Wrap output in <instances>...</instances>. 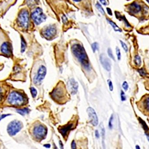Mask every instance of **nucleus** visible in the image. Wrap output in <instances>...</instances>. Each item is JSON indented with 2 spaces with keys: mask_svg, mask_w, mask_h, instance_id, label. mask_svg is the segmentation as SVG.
I'll use <instances>...</instances> for the list:
<instances>
[{
  "mask_svg": "<svg viewBox=\"0 0 149 149\" xmlns=\"http://www.w3.org/2000/svg\"><path fill=\"white\" fill-rule=\"evenodd\" d=\"M31 14L27 7L19 8L17 15L10 27L18 33H24L29 31L31 23Z\"/></svg>",
  "mask_w": 149,
  "mask_h": 149,
  "instance_id": "f257e3e1",
  "label": "nucleus"
},
{
  "mask_svg": "<svg viewBox=\"0 0 149 149\" xmlns=\"http://www.w3.org/2000/svg\"><path fill=\"white\" fill-rule=\"evenodd\" d=\"M0 55L6 57L13 56V42L9 32L2 28L0 25Z\"/></svg>",
  "mask_w": 149,
  "mask_h": 149,
  "instance_id": "f03ea898",
  "label": "nucleus"
},
{
  "mask_svg": "<svg viewBox=\"0 0 149 149\" xmlns=\"http://www.w3.org/2000/svg\"><path fill=\"white\" fill-rule=\"evenodd\" d=\"M71 50L73 54L81 63L84 68L86 70H90L91 67L89 59L84 47L80 44L76 43L72 45Z\"/></svg>",
  "mask_w": 149,
  "mask_h": 149,
  "instance_id": "7ed1b4c3",
  "label": "nucleus"
},
{
  "mask_svg": "<svg viewBox=\"0 0 149 149\" xmlns=\"http://www.w3.org/2000/svg\"><path fill=\"white\" fill-rule=\"evenodd\" d=\"M52 99L59 104H64L68 100V93L62 82H59L50 93Z\"/></svg>",
  "mask_w": 149,
  "mask_h": 149,
  "instance_id": "20e7f679",
  "label": "nucleus"
},
{
  "mask_svg": "<svg viewBox=\"0 0 149 149\" xmlns=\"http://www.w3.org/2000/svg\"><path fill=\"white\" fill-rule=\"evenodd\" d=\"M8 101L11 105L20 106L25 104L26 99L24 95L16 91H14L9 95Z\"/></svg>",
  "mask_w": 149,
  "mask_h": 149,
  "instance_id": "39448f33",
  "label": "nucleus"
},
{
  "mask_svg": "<svg viewBox=\"0 0 149 149\" xmlns=\"http://www.w3.org/2000/svg\"><path fill=\"white\" fill-rule=\"evenodd\" d=\"M32 21L36 25H40L46 19V16L45 15L43 10L40 7H37L34 9L31 14Z\"/></svg>",
  "mask_w": 149,
  "mask_h": 149,
  "instance_id": "423d86ee",
  "label": "nucleus"
},
{
  "mask_svg": "<svg viewBox=\"0 0 149 149\" xmlns=\"http://www.w3.org/2000/svg\"><path fill=\"white\" fill-rule=\"evenodd\" d=\"M18 0H0V19L4 17L9 10L17 3Z\"/></svg>",
  "mask_w": 149,
  "mask_h": 149,
  "instance_id": "0eeeda50",
  "label": "nucleus"
},
{
  "mask_svg": "<svg viewBox=\"0 0 149 149\" xmlns=\"http://www.w3.org/2000/svg\"><path fill=\"white\" fill-rule=\"evenodd\" d=\"M56 28L54 25H50L45 27L42 30L41 32L42 36L48 41L53 39V38L56 35Z\"/></svg>",
  "mask_w": 149,
  "mask_h": 149,
  "instance_id": "6e6552de",
  "label": "nucleus"
},
{
  "mask_svg": "<svg viewBox=\"0 0 149 149\" xmlns=\"http://www.w3.org/2000/svg\"><path fill=\"white\" fill-rule=\"evenodd\" d=\"M22 127V123L15 120L11 122L7 127V132L10 136H14L19 132Z\"/></svg>",
  "mask_w": 149,
  "mask_h": 149,
  "instance_id": "1a4fd4ad",
  "label": "nucleus"
},
{
  "mask_svg": "<svg viewBox=\"0 0 149 149\" xmlns=\"http://www.w3.org/2000/svg\"><path fill=\"white\" fill-rule=\"evenodd\" d=\"M33 134L38 140L44 139L47 134V129L44 126L39 124L35 126L33 130Z\"/></svg>",
  "mask_w": 149,
  "mask_h": 149,
  "instance_id": "9d476101",
  "label": "nucleus"
},
{
  "mask_svg": "<svg viewBox=\"0 0 149 149\" xmlns=\"http://www.w3.org/2000/svg\"><path fill=\"white\" fill-rule=\"evenodd\" d=\"M76 122L71 121L69 122L67 124H65V126H60L58 128V131L61 134L63 138H66L68 136V133L74 128H75L76 126Z\"/></svg>",
  "mask_w": 149,
  "mask_h": 149,
  "instance_id": "9b49d317",
  "label": "nucleus"
},
{
  "mask_svg": "<svg viewBox=\"0 0 149 149\" xmlns=\"http://www.w3.org/2000/svg\"><path fill=\"white\" fill-rule=\"evenodd\" d=\"M46 74V69L44 65H41L38 70L37 73L34 78V83L39 84L41 83L42 81L44 80Z\"/></svg>",
  "mask_w": 149,
  "mask_h": 149,
  "instance_id": "f8f14e48",
  "label": "nucleus"
},
{
  "mask_svg": "<svg viewBox=\"0 0 149 149\" xmlns=\"http://www.w3.org/2000/svg\"><path fill=\"white\" fill-rule=\"evenodd\" d=\"M87 112L89 117L90 123L94 126H97L98 124V119L94 109L91 107H89L87 109Z\"/></svg>",
  "mask_w": 149,
  "mask_h": 149,
  "instance_id": "ddd939ff",
  "label": "nucleus"
},
{
  "mask_svg": "<svg viewBox=\"0 0 149 149\" xmlns=\"http://www.w3.org/2000/svg\"><path fill=\"white\" fill-rule=\"evenodd\" d=\"M67 89L72 95H75L78 91V83L73 78L69 79L67 82Z\"/></svg>",
  "mask_w": 149,
  "mask_h": 149,
  "instance_id": "4468645a",
  "label": "nucleus"
},
{
  "mask_svg": "<svg viewBox=\"0 0 149 149\" xmlns=\"http://www.w3.org/2000/svg\"><path fill=\"white\" fill-rule=\"evenodd\" d=\"M100 61L102 65L107 71H110L111 69V63L110 60L104 54H102L100 56Z\"/></svg>",
  "mask_w": 149,
  "mask_h": 149,
  "instance_id": "2eb2a0df",
  "label": "nucleus"
},
{
  "mask_svg": "<svg viewBox=\"0 0 149 149\" xmlns=\"http://www.w3.org/2000/svg\"><path fill=\"white\" fill-rule=\"evenodd\" d=\"M38 0H24L23 3L20 5L19 7L26 5L28 9H33L35 8L36 5H38Z\"/></svg>",
  "mask_w": 149,
  "mask_h": 149,
  "instance_id": "dca6fc26",
  "label": "nucleus"
},
{
  "mask_svg": "<svg viewBox=\"0 0 149 149\" xmlns=\"http://www.w3.org/2000/svg\"><path fill=\"white\" fill-rule=\"evenodd\" d=\"M129 10L132 14H137L141 10V7L136 2H133L129 6Z\"/></svg>",
  "mask_w": 149,
  "mask_h": 149,
  "instance_id": "f3484780",
  "label": "nucleus"
},
{
  "mask_svg": "<svg viewBox=\"0 0 149 149\" xmlns=\"http://www.w3.org/2000/svg\"><path fill=\"white\" fill-rule=\"evenodd\" d=\"M107 21L109 22V23L111 25L112 27L114 28L115 31L118 32H122L121 29L120 28L116 25V24L115 23H114V22L111 21V20H110L109 19H107Z\"/></svg>",
  "mask_w": 149,
  "mask_h": 149,
  "instance_id": "a211bd4d",
  "label": "nucleus"
},
{
  "mask_svg": "<svg viewBox=\"0 0 149 149\" xmlns=\"http://www.w3.org/2000/svg\"><path fill=\"white\" fill-rule=\"evenodd\" d=\"M30 111V109L28 108H24L17 110V113L20 114L22 116H24L25 115L29 113Z\"/></svg>",
  "mask_w": 149,
  "mask_h": 149,
  "instance_id": "6ab92c4d",
  "label": "nucleus"
},
{
  "mask_svg": "<svg viewBox=\"0 0 149 149\" xmlns=\"http://www.w3.org/2000/svg\"><path fill=\"white\" fill-rule=\"evenodd\" d=\"M134 61L137 66H140L142 63L141 58L140 56L138 55L136 56L134 58Z\"/></svg>",
  "mask_w": 149,
  "mask_h": 149,
  "instance_id": "aec40b11",
  "label": "nucleus"
},
{
  "mask_svg": "<svg viewBox=\"0 0 149 149\" xmlns=\"http://www.w3.org/2000/svg\"><path fill=\"white\" fill-rule=\"evenodd\" d=\"M100 128H101V132L102 138V143L104 144V140H105V129L103 124L101 123L100 125Z\"/></svg>",
  "mask_w": 149,
  "mask_h": 149,
  "instance_id": "412c9836",
  "label": "nucleus"
},
{
  "mask_svg": "<svg viewBox=\"0 0 149 149\" xmlns=\"http://www.w3.org/2000/svg\"><path fill=\"white\" fill-rule=\"evenodd\" d=\"M144 108L149 112V97H147L143 102Z\"/></svg>",
  "mask_w": 149,
  "mask_h": 149,
  "instance_id": "4be33fe9",
  "label": "nucleus"
},
{
  "mask_svg": "<svg viewBox=\"0 0 149 149\" xmlns=\"http://www.w3.org/2000/svg\"><path fill=\"white\" fill-rule=\"evenodd\" d=\"M139 121L140 122V123L142 125V127L144 128V130H145L147 131L149 130V128H148V126H147V124L145 122H144V121H143L141 118H139Z\"/></svg>",
  "mask_w": 149,
  "mask_h": 149,
  "instance_id": "5701e85b",
  "label": "nucleus"
},
{
  "mask_svg": "<svg viewBox=\"0 0 149 149\" xmlns=\"http://www.w3.org/2000/svg\"><path fill=\"white\" fill-rule=\"evenodd\" d=\"M96 7H97L98 10H99V11H100V12H101L102 14H103V15H105V10H104V9H103V8L102 7L101 5L98 3V2H97V4H96Z\"/></svg>",
  "mask_w": 149,
  "mask_h": 149,
  "instance_id": "b1692460",
  "label": "nucleus"
},
{
  "mask_svg": "<svg viewBox=\"0 0 149 149\" xmlns=\"http://www.w3.org/2000/svg\"><path fill=\"white\" fill-rule=\"evenodd\" d=\"M30 90H31V92L32 97L34 98H35L36 97L37 95V91L36 90L35 88L32 87L30 88Z\"/></svg>",
  "mask_w": 149,
  "mask_h": 149,
  "instance_id": "393cba45",
  "label": "nucleus"
},
{
  "mask_svg": "<svg viewBox=\"0 0 149 149\" xmlns=\"http://www.w3.org/2000/svg\"><path fill=\"white\" fill-rule=\"evenodd\" d=\"M98 47L99 45L97 43H94L93 44H92V48L93 52H95L98 49Z\"/></svg>",
  "mask_w": 149,
  "mask_h": 149,
  "instance_id": "a878e982",
  "label": "nucleus"
},
{
  "mask_svg": "<svg viewBox=\"0 0 149 149\" xmlns=\"http://www.w3.org/2000/svg\"><path fill=\"white\" fill-rule=\"evenodd\" d=\"M120 44L122 45V47L123 49L124 50L125 52H127L128 50V48L127 45H126L124 42H123L122 41H120Z\"/></svg>",
  "mask_w": 149,
  "mask_h": 149,
  "instance_id": "bb28decb",
  "label": "nucleus"
},
{
  "mask_svg": "<svg viewBox=\"0 0 149 149\" xmlns=\"http://www.w3.org/2000/svg\"><path fill=\"white\" fill-rule=\"evenodd\" d=\"M108 54L109 56L110 57V58L115 60L114 56V55H113V52H112V49L110 48L108 49Z\"/></svg>",
  "mask_w": 149,
  "mask_h": 149,
  "instance_id": "cd10ccee",
  "label": "nucleus"
},
{
  "mask_svg": "<svg viewBox=\"0 0 149 149\" xmlns=\"http://www.w3.org/2000/svg\"><path fill=\"white\" fill-rule=\"evenodd\" d=\"M116 54H117V56H118V59L120 60L121 58V54H120V50L118 47H117L116 49Z\"/></svg>",
  "mask_w": 149,
  "mask_h": 149,
  "instance_id": "c85d7f7f",
  "label": "nucleus"
},
{
  "mask_svg": "<svg viewBox=\"0 0 149 149\" xmlns=\"http://www.w3.org/2000/svg\"><path fill=\"white\" fill-rule=\"evenodd\" d=\"M113 119H114V117H113V115H112L111 117L110 118V120H109V126L110 128L112 129L113 128V124H112V122H113Z\"/></svg>",
  "mask_w": 149,
  "mask_h": 149,
  "instance_id": "c756f323",
  "label": "nucleus"
},
{
  "mask_svg": "<svg viewBox=\"0 0 149 149\" xmlns=\"http://www.w3.org/2000/svg\"><path fill=\"white\" fill-rule=\"evenodd\" d=\"M107 82H108V84H109L110 91H113V89H114V87H113V83H112V81L110 79H109Z\"/></svg>",
  "mask_w": 149,
  "mask_h": 149,
  "instance_id": "7c9ffc66",
  "label": "nucleus"
},
{
  "mask_svg": "<svg viewBox=\"0 0 149 149\" xmlns=\"http://www.w3.org/2000/svg\"><path fill=\"white\" fill-rule=\"evenodd\" d=\"M138 71L141 76H144L146 75V72L142 68L141 69H139Z\"/></svg>",
  "mask_w": 149,
  "mask_h": 149,
  "instance_id": "2f4dec72",
  "label": "nucleus"
},
{
  "mask_svg": "<svg viewBox=\"0 0 149 149\" xmlns=\"http://www.w3.org/2000/svg\"><path fill=\"white\" fill-rule=\"evenodd\" d=\"M122 87L123 88L124 90L125 91H127V90L128 89L129 86L127 82H124L122 84Z\"/></svg>",
  "mask_w": 149,
  "mask_h": 149,
  "instance_id": "473e14b6",
  "label": "nucleus"
},
{
  "mask_svg": "<svg viewBox=\"0 0 149 149\" xmlns=\"http://www.w3.org/2000/svg\"><path fill=\"white\" fill-rule=\"evenodd\" d=\"M120 96H121V100L122 101H124L126 100V96H125V94L123 91H121V93H120Z\"/></svg>",
  "mask_w": 149,
  "mask_h": 149,
  "instance_id": "72a5a7b5",
  "label": "nucleus"
},
{
  "mask_svg": "<svg viewBox=\"0 0 149 149\" xmlns=\"http://www.w3.org/2000/svg\"><path fill=\"white\" fill-rule=\"evenodd\" d=\"M71 148L73 149H75L76 148V144L75 141L73 140L71 142Z\"/></svg>",
  "mask_w": 149,
  "mask_h": 149,
  "instance_id": "f704fd0d",
  "label": "nucleus"
},
{
  "mask_svg": "<svg viewBox=\"0 0 149 149\" xmlns=\"http://www.w3.org/2000/svg\"><path fill=\"white\" fill-rule=\"evenodd\" d=\"M3 96V91L2 88L0 87V100H1Z\"/></svg>",
  "mask_w": 149,
  "mask_h": 149,
  "instance_id": "c9c22d12",
  "label": "nucleus"
},
{
  "mask_svg": "<svg viewBox=\"0 0 149 149\" xmlns=\"http://www.w3.org/2000/svg\"><path fill=\"white\" fill-rule=\"evenodd\" d=\"M10 114H3L1 115V116H0V121H1V119H4V118H5V117H7V116H10Z\"/></svg>",
  "mask_w": 149,
  "mask_h": 149,
  "instance_id": "e433bc0d",
  "label": "nucleus"
},
{
  "mask_svg": "<svg viewBox=\"0 0 149 149\" xmlns=\"http://www.w3.org/2000/svg\"><path fill=\"white\" fill-rule=\"evenodd\" d=\"M107 12H108V14H109V15H111V16L113 15L112 11L111 10L110 8H107Z\"/></svg>",
  "mask_w": 149,
  "mask_h": 149,
  "instance_id": "4c0bfd02",
  "label": "nucleus"
},
{
  "mask_svg": "<svg viewBox=\"0 0 149 149\" xmlns=\"http://www.w3.org/2000/svg\"><path fill=\"white\" fill-rule=\"evenodd\" d=\"M63 23H67V18H66V17L65 16V15H63Z\"/></svg>",
  "mask_w": 149,
  "mask_h": 149,
  "instance_id": "58836bf2",
  "label": "nucleus"
},
{
  "mask_svg": "<svg viewBox=\"0 0 149 149\" xmlns=\"http://www.w3.org/2000/svg\"><path fill=\"white\" fill-rule=\"evenodd\" d=\"M95 136L97 138H98L100 137V134H99V132L98 130L95 131Z\"/></svg>",
  "mask_w": 149,
  "mask_h": 149,
  "instance_id": "ea45409f",
  "label": "nucleus"
},
{
  "mask_svg": "<svg viewBox=\"0 0 149 149\" xmlns=\"http://www.w3.org/2000/svg\"><path fill=\"white\" fill-rule=\"evenodd\" d=\"M100 1L101 3L103 4V5H106L107 4L106 0H100Z\"/></svg>",
  "mask_w": 149,
  "mask_h": 149,
  "instance_id": "a19ab883",
  "label": "nucleus"
},
{
  "mask_svg": "<svg viewBox=\"0 0 149 149\" xmlns=\"http://www.w3.org/2000/svg\"><path fill=\"white\" fill-rule=\"evenodd\" d=\"M59 143L60 148H61V149H63V144L62 142L61 141H59Z\"/></svg>",
  "mask_w": 149,
  "mask_h": 149,
  "instance_id": "79ce46f5",
  "label": "nucleus"
},
{
  "mask_svg": "<svg viewBox=\"0 0 149 149\" xmlns=\"http://www.w3.org/2000/svg\"><path fill=\"white\" fill-rule=\"evenodd\" d=\"M44 146L45 147H46V148H50V145L49 144H45V145H44Z\"/></svg>",
  "mask_w": 149,
  "mask_h": 149,
  "instance_id": "37998d69",
  "label": "nucleus"
},
{
  "mask_svg": "<svg viewBox=\"0 0 149 149\" xmlns=\"http://www.w3.org/2000/svg\"><path fill=\"white\" fill-rule=\"evenodd\" d=\"M73 1L76 2H79V1H81V0H73Z\"/></svg>",
  "mask_w": 149,
  "mask_h": 149,
  "instance_id": "c03bdc74",
  "label": "nucleus"
},
{
  "mask_svg": "<svg viewBox=\"0 0 149 149\" xmlns=\"http://www.w3.org/2000/svg\"><path fill=\"white\" fill-rule=\"evenodd\" d=\"M147 139H148V141H149V135H147Z\"/></svg>",
  "mask_w": 149,
  "mask_h": 149,
  "instance_id": "a18cd8bd",
  "label": "nucleus"
},
{
  "mask_svg": "<svg viewBox=\"0 0 149 149\" xmlns=\"http://www.w3.org/2000/svg\"><path fill=\"white\" fill-rule=\"evenodd\" d=\"M136 149H140V147L138 146H136Z\"/></svg>",
  "mask_w": 149,
  "mask_h": 149,
  "instance_id": "49530a36",
  "label": "nucleus"
},
{
  "mask_svg": "<svg viewBox=\"0 0 149 149\" xmlns=\"http://www.w3.org/2000/svg\"><path fill=\"white\" fill-rule=\"evenodd\" d=\"M146 1L149 4V0H146Z\"/></svg>",
  "mask_w": 149,
  "mask_h": 149,
  "instance_id": "de8ad7c7",
  "label": "nucleus"
}]
</instances>
